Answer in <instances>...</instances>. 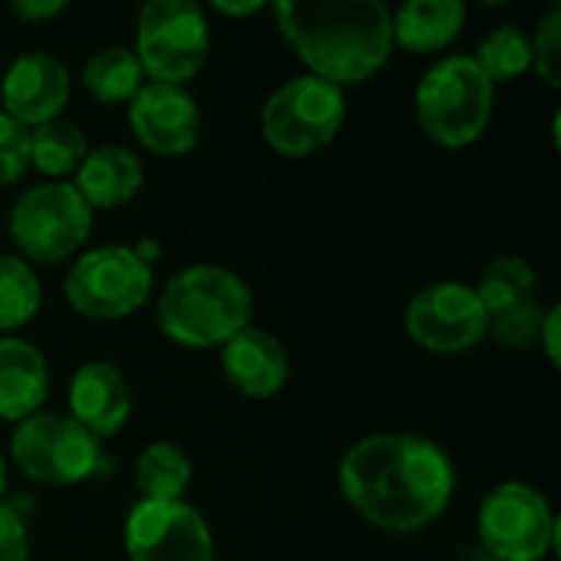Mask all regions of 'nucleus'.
I'll return each instance as SVG.
<instances>
[{
    "mask_svg": "<svg viewBox=\"0 0 561 561\" xmlns=\"http://www.w3.org/2000/svg\"><path fill=\"white\" fill-rule=\"evenodd\" d=\"M69 417L92 437L118 434L131 417V391L112 362H85L69 381Z\"/></svg>",
    "mask_w": 561,
    "mask_h": 561,
    "instance_id": "2eb2a0df",
    "label": "nucleus"
},
{
    "mask_svg": "<svg viewBox=\"0 0 561 561\" xmlns=\"http://www.w3.org/2000/svg\"><path fill=\"white\" fill-rule=\"evenodd\" d=\"M92 233V207L66 181H46L23 191L10 210V237L23 260L62 263Z\"/></svg>",
    "mask_w": 561,
    "mask_h": 561,
    "instance_id": "6e6552de",
    "label": "nucleus"
},
{
    "mask_svg": "<svg viewBox=\"0 0 561 561\" xmlns=\"http://www.w3.org/2000/svg\"><path fill=\"white\" fill-rule=\"evenodd\" d=\"M43 306V286L23 256L0 253V332L26 325Z\"/></svg>",
    "mask_w": 561,
    "mask_h": 561,
    "instance_id": "5701e85b",
    "label": "nucleus"
},
{
    "mask_svg": "<svg viewBox=\"0 0 561 561\" xmlns=\"http://www.w3.org/2000/svg\"><path fill=\"white\" fill-rule=\"evenodd\" d=\"M542 319H546V306L539 299H526L516 302L510 309L490 312L486 316V335L510 352H526L539 345V332H542Z\"/></svg>",
    "mask_w": 561,
    "mask_h": 561,
    "instance_id": "a878e982",
    "label": "nucleus"
},
{
    "mask_svg": "<svg viewBox=\"0 0 561 561\" xmlns=\"http://www.w3.org/2000/svg\"><path fill=\"white\" fill-rule=\"evenodd\" d=\"M49 394V368L36 345L0 339V421H26Z\"/></svg>",
    "mask_w": 561,
    "mask_h": 561,
    "instance_id": "a211bd4d",
    "label": "nucleus"
},
{
    "mask_svg": "<svg viewBox=\"0 0 561 561\" xmlns=\"http://www.w3.org/2000/svg\"><path fill=\"white\" fill-rule=\"evenodd\" d=\"M145 184V164L141 158L125 145H99L92 148L79 171L72 187L82 194V201L92 210H108L118 204H128Z\"/></svg>",
    "mask_w": 561,
    "mask_h": 561,
    "instance_id": "f3484780",
    "label": "nucleus"
},
{
    "mask_svg": "<svg viewBox=\"0 0 561 561\" xmlns=\"http://www.w3.org/2000/svg\"><path fill=\"white\" fill-rule=\"evenodd\" d=\"M131 53L151 82L184 85L204 69L210 53V23L204 7L191 0H148L138 10Z\"/></svg>",
    "mask_w": 561,
    "mask_h": 561,
    "instance_id": "39448f33",
    "label": "nucleus"
},
{
    "mask_svg": "<svg viewBox=\"0 0 561 561\" xmlns=\"http://www.w3.org/2000/svg\"><path fill=\"white\" fill-rule=\"evenodd\" d=\"M473 561H500V559H493V556H480V559H473Z\"/></svg>",
    "mask_w": 561,
    "mask_h": 561,
    "instance_id": "f704fd0d",
    "label": "nucleus"
},
{
    "mask_svg": "<svg viewBox=\"0 0 561 561\" xmlns=\"http://www.w3.org/2000/svg\"><path fill=\"white\" fill-rule=\"evenodd\" d=\"M135 138L154 154H187L201 141V108L184 85L145 82L128 102Z\"/></svg>",
    "mask_w": 561,
    "mask_h": 561,
    "instance_id": "ddd939ff",
    "label": "nucleus"
},
{
    "mask_svg": "<svg viewBox=\"0 0 561 561\" xmlns=\"http://www.w3.org/2000/svg\"><path fill=\"white\" fill-rule=\"evenodd\" d=\"M10 457L33 483L76 486L102 470V440L72 417L36 411L13 427Z\"/></svg>",
    "mask_w": 561,
    "mask_h": 561,
    "instance_id": "0eeeda50",
    "label": "nucleus"
},
{
    "mask_svg": "<svg viewBox=\"0 0 561 561\" xmlns=\"http://www.w3.org/2000/svg\"><path fill=\"white\" fill-rule=\"evenodd\" d=\"M486 556L500 561H542L556 546V516L549 500L526 483L496 486L477 516Z\"/></svg>",
    "mask_w": 561,
    "mask_h": 561,
    "instance_id": "9d476101",
    "label": "nucleus"
},
{
    "mask_svg": "<svg viewBox=\"0 0 561 561\" xmlns=\"http://www.w3.org/2000/svg\"><path fill=\"white\" fill-rule=\"evenodd\" d=\"M85 154H89V141L82 128L69 118H53L30 128V168H36L49 181H62L66 174H76Z\"/></svg>",
    "mask_w": 561,
    "mask_h": 561,
    "instance_id": "4be33fe9",
    "label": "nucleus"
},
{
    "mask_svg": "<svg viewBox=\"0 0 561 561\" xmlns=\"http://www.w3.org/2000/svg\"><path fill=\"white\" fill-rule=\"evenodd\" d=\"M559 322H561V309H559V306H549V309H546V319H542L539 345L546 348V355H549V362H552V365H559V362H561Z\"/></svg>",
    "mask_w": 561,
    "mask_h": 561,
    "instance_id": "7c9ffc66",
    "label": "nucleus"
},
{
    "mask_svg": "<svg viewBox=\"0 0 561 561\" xmlns=\"http://www.w3.org/2000/svg\"><path fill=\"white\" fill-rule=\"evenodd\" d=\"M214 7H217L220 13H227V16H250V13L266 10V3H260V0H250V3H227V0H217Z\"/></svg>",
    "mask_w": 561,
    "mask_h": 561,
    "instance_id": "2f4dec72",
    "label": "nucleus"
},
{
    "mask_svg": "<svg viewBox=\"0 0 561 561\" xmlns=\"http://www.w3.org/2000/svg\"><path fill=\"white\" fill-rule=\"evenodd\" d=\"M496 85L473 56H444L417 82L414 108L421 131L444 148L473 145L493 118Z\"/></svg>",
    "mask_w": 561,
    "mask_h": 561,
    "instance_id": "20e7f679",
    "label": "nucleus"
},
{
    "mask_svg": "<svg viewBox=\"0 0 561 561\" xmlns=\"http://www.w3.org/2000/svg\"><path fill=\"white\" fill-rule=\"evenodd\" d=\"M131 250H135V253H138V256H141V260H145L148 266H151V263H154V260L161 256V247H158L154 240H148V237H145L141 243H135Z\"/></svg>",
    "mask_w": 561,
    "mask_h": 561,
    "instance_id": "473e14b6",
    "label": "nucleus"
},
{
    "mask_svg": "<svg viewBox=\"0 0 561 561\" xmlns=\"http://www.w3.org/2000/svg\"><path fill=\"white\" fill-rule=\"evenodd\" d=\"M30 168V128L0 112V187L13 184Z\"/></svg>",
    "mask_w": 561,
    "mask_h": 561,
    "instance_id": "cd10ccee",
    "label": "nucleus"
},
{
    "mask_svg": "<svg viewBox=\"0 0 561 561\" xmlns=\"http://www.w3.org/2000/svg\"><path fill=\"white\" fill-rule=\"evenodd\" d=\"M250 286L214 263L174 273L158 296V325L184 348H224L250 325Z\"/></svg>",
    "mask_w": 561,
    "mask_h": 561,
    "instance_id": "7ed1b4c3",
    "label": "nucleus"
},
{
    "mask_svg": "<svg viewBox=\"0 0 561 561\" xmlns=\"http://www.w3.org/2000/svg\"><path fill=\"white\" fill-rule=\"evenodd\" d=\"M191 480H194V463L171 440L148 444L135 463V486L145 496V503H184Z\"/></svg>",
    "mask_w": 561,
    "mask_h": 561,
    "instance_id": "aec40b11",
    "label": "nucleus"
},
{
    "mask_svg": "<svg viewBox=\"0 0 561 561\" xmlns=\"http://www.w3.org/2000/svg\"><path fill=\"white\" fill-rule=\"evenodd\" d=\"M467 23L463 0H411L391 13L394 46L411 53H437L450 46Z\"/></svg>",
    "mask_w": 561,
    "mask_h": 561,
    "instance_id": "6ab92c4d",
    "label": "nucleus"
},
{
    "mask_svg": "<svg viewBox=\"0 0 561 561\" xmlns=\"http://www.w3.org/2000/svg\"><path fill=\"white\" fill-rule=\"evenodd\" d=\"M30 559L23 503H0V561Z\"/></svg>",
    "mask_w": 561,
    "mask_h": 561,
    "instance_id": "c85d7f7f",
    "label": "nucleus"
},
{
    "mask_svg": "<svg viewBox=\"0 0 561 561\" xmlns=\"http://www.w3.org/2000/svg\"><path fill=\"white\" fill-rule=\"evenodd\" d=\"M151 286L154 273L131 247H95L72 263L66 299L79 316L112 322L138 312L148 302Z\"/></svg>",
    "mask_w": 561,
    "mask_h": 561,
    "instance_id": "1a4fd4ad",
    "label": "nucleus"
},
{
    "mask_svg": "<svg viewBox=\"0 0 561 561\" xmlns=\"http://www.w3.org/2000/svg\"><path fill=\"white\" fill-rule=\"evenodd\" d=\"M220 365L227 381L253 401H266L279 394L289 378V355L283 342L273 332L253 325L237 332L220 348Z\"/></svg>",
    "mask_w": 561,
    "mask_h": 561,
    "instance_id": "dca6fc26",
    "label": "nucleus"
},
{
    "mask_svg": "<svg viewBox=\"0 0 561 561\" xmlns=\"http://www.w3.org/2000/svg\"><path fill=\"white\" fill-rule=\"evenodd\" d=\"M128 561H214L207 519L187 503H138L125 519Z\"/></svg>",
    "mask_w": 561,
    "mask_h": 561,
    "instance_id": "f8f14e48",
    "label": "nucleus"
},
{
    "mask_svg": "<svg viewBox=\"0 0 561 561\" xmlns=\"http://www.w3.org/2000/svg\"><path fill=\"white\" fill-rule=\"evenodd\" d=\"M533 66L552 89H561V7L542 16L533 36Z\"/></svg>",
    "mask_w": 561,
    "mask_h": 561,
    "instance_id": "bb28decb",
    "label": "nucleus"
},
{
    "mask_svg": "<svg viewBox=\"0 0 561 561\" xmlns=\"http://www.w3.org/2000/svg\"><path fill=\"white\" fill-rule=\"evenodd\" d=\"M69 102V69L53 53H23L10 62L0 82V112L36 128L43 122L62 118Z\"/></svg>",
    "mask_w": 561,
    "mask_h": 561,
    "instance_id": "4468645a",
    "label": "nucleus"
},
{
    "mask_svg": "<svg viewBox=\"0 0 561 561\" xmlns=\"http://www.w3.org/2000/svg\"><path fill=\"white\" fill-rule=\"evenodd\" d=\"M339 486L365 523L408 536L444 516L457 490V470L444 447L427 437L371 434L345 450Z\"/></svg>",
    "mask_w": 561,
    "mask_h": 561,
    "instance_id": "f257e3e1",
    "label": "nucleus"
},
{
    "mask_svg": "<svg viewBox=\"0 0 561 561\" xmlns=\"http://www.w3.org/2000/svg\"><path fill=\"white\" fill-rule=\"evenodd\" d=\"M345 108V89L306 72L283 82L263 102L260 131L273 151L286 158H306L339 135Z\"/></svg>",
    "mask_w": 561,
    "mask_h": 561,
    "instance_id": "423d86ee",
    "label": "nucleus"
},
{
    "mask_svg": "<svg viewBox=\"0 0 561 561\" xmlns=\"http://www.w3.org/2000/svg\"><path fill=\"white\" fill-rule=\"evenodd\" d=\"M279 33L319 76L339 89L371 79L391 56V10L381 0H279Z\"/></svg>",
    "mask_w": 561,
    "mask_h": 561,
    "instance_id": "f03ea898",
    "label": "nucleus"
},
{
    "mask_svg": "<svg viewBox=\"0 0 561 561\" xmlns=\"http://www.w3.org/2000/svg\"><path fill=\"white\" fill-rule=\"evenodd\" d=\"M141 76V62L128 46H105L92 53L82 66V85L102 105L131 102L135 92L145 85Z\"/></svg>",
    "mask_w": 561,
    "mask_h": 561,
    "instance_id": "412c9836",
    "label": "nucleus"
},
{
    "mask_svg": "<svg viewBox=\"0 0 561 561\" xmlns=\"http://www.w3.org/2000/svg\"><path fill=\"white\" fill-rule=\"evenodd\" d=\"M486 316L490 312H500V309H510L516 302H526V299H536V270L529 266V260L516 256V253H506V256H496L480 283L473 286Z\"/></svg>",
    "mask_w": 561,
    "mask_h": 561,
    "instance_id": "393cba45",
    "label": "nucleus"
},
{
    "mask_svg": "<svg viewBox=\"0 0 561 561\" xmlns=\"http://www.w3.org/2000/svg\"><path fill=\"white\" fill-rule=\"evenodd\" d=\"M10 10H13V16H20L26 23H43V20L66 13V0H13Z\"/></svg>",
    "mask_w": 561,
    "mask_h": 561,
    "instance_id": "c756f323",
    "label": "nucleus"
},
{
    "mask_svg": "<svg viewBox=\"0 0 561 561\" xmlns=\"http://www.w3.org/2000/svg\"><path fill=\"white\" fill-rule=\"evenodd\" d=\"M473 62L483 69V76L500 85V82H513L523 72L533 69V36L513 23L496 26L490 36H483V43L477 46Z\"/></svg>",
    "mask_w": 561,
    "mask_h": 561,
    "instance_id": "b1692460",
    "label": "nucleus"
},
{
    "mask_svg": "<svg viewBox=\"0 0 561 561\" xmlns=\"http://www.w3.org/2000/svg\"><path fill=\"white\" fill-rule=\"evenodd\" d=\"M3 493H7V460L0 454V503H3Z\"/></svg>",
    "mask_w": 561,
    "mask_h": 561,
    "instance_id": "72a5a7b5",
    "label": "nucleus"
},
{
    "mask_svg": "<svg viewBox=\"0 0 561 561\" xmlns=\"http://www.w3.org/2000/svg\"><path fill=\"white\" fill-rule=\"evenodd\" d=\"M404 325L421 348L434 355H457L486 339V309L473 286L444 279L414 293Z\"/></svg>",
    "mask_w": 561,
    "mask_h": 561,
    "instance_id": "9b49d317",
    "label": "nucleus"
}]
</instances>
